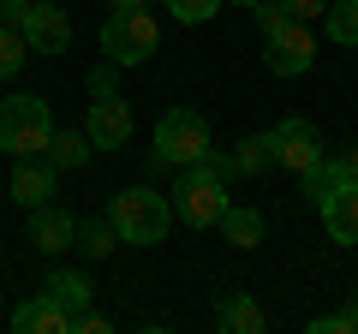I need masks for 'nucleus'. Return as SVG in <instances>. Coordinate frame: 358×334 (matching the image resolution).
<instances>
[{"label": "nucleus", "mask_w": 358, "mask_h": 334, "mask_svg": "<svg viewBox=\"0 0 358 334\" xmlns=\"http://www.w3.org/2000/svg\"><path fill=\"white\" fill-rule=\"evenodd\" d=\"M114 72H120V66H114V60H102L96 72H90V90H96V96H114Z\"/></svg>", "instance_id": "nucleus-27"}, {"label": "nucleus", "mask_w": 358, "mask_h": 334, "mask_svg": "<svg viewBox=\"0 0 358 334\" xmlns=\"http://www.w3.org/2000/svg\"><path fill=\"white\" fill-rule=\"evenodd\" d=\"M108 221H114L120 245H162L173 227V203L150 185H126V191L108 197Z\"/></svg>", "instance_id": "nucleus-1"}, {"label": "nucleus", "mask_w": 358, "mask_h": 334, "mask_svg": "<svg viewBox=\"0 0 358 334\" xmlns=\"http://www.w3.org/2000/svg\"><path fill=\"white\" fill-rule=\"evenodd\" d=\"M209 150V119L197 108H167L155 119V167H192Z\"/></svg>", "instance_id": "nucleus-4"}, {"label": "nucleus", "mask_w": 358, "mask_h": 334, "mask_svg": "<svg viewBox=\"0 0 358 334\" xmlns=\"http://www.w3.org/2000/svg\"><path fill=\"white\" fill-rule=\"evenodd\" d=\"M317 209H322V227H329L334 245H358V180H341Z\"/></svg>", "instance_id": "nucleus-11"}, {"label": "nucleus", "mask_w": 358, "mask_h": 334, "mask_svg": "<svg viewBox=\"0 0 358 334\" xmlns=\"http://www.w3.org/2000/svg\"><path fill=\"white\" fill-rule=\"evenodd\" d=\"M227 6H257V0H227Z\"/></svg>", "instance_id": "nucleus-30"}, {"label": "nucleus", "mask_w": 358, "mask_h": 334, "mask_svg": "<svg viewBox=\"0 0 358 334\" xmlns=\"http://www.w3.org/2000/svg\"><path fill=\"white\" fill-rule=\"evenodd\" d=\"M268 167H275V131H251V138L239 143V150H233V173H268Z\"/></svg>", "instance_id": "nucleus-17"}, {"label": "nucleus", "mask_w": 358, "mask_h": 334, "mask_svg": "<svg viewBox=\"0 0 358 334\" xmlns=\"http://www.w3.org/2000/svg\"><path fill=\"white\" fill-rule=\"evenodd\" d=\"M221 233H227V245H239V251H257V245H263V215H257V209H221V221H215Z\"/></svg>", "instance_id": "nucleus-16"}, {"label": "nucleus", "mask_w": 358, "mask_h": 334, "mask_svg": "<svg viewBox=\"0 0 358 334\" xmlns=\"http://www.w3.org/2000/svg\"><path fill=\"white\" fill-rule=\"evenodd\" d=\"M215 328H221V334H263L268 317H263V305H257L251 293H221V305H215Z\"/></svg>", "instance_id": "nucleus-14"}, {"label": "nucleus", "mask_w": 358, "mask_h": 334, "mask_svg": "<svg viewBox=\"0 0 358 334\" xmlns=\"http://www.w3.org/2000/svg\"><path fill=\"white\" fill-rule=\"evenodd\" d=\"M42 293H48V298H54L60 310H72V317H78V310H90V293H96V286H90V281H84L78 269H54Z\"/></svg>", "instance_id": "nucleus-15"}, {"label": "nucleus", "mask_w": 358, "mask_h": 334, "mask_svg": "<svg viewBox=\"0 0 358 334\" xmlns=\"http://www.w3.org/2000/svg\"><path fill=\"white\" fill-rule=\"evenodd\" d=\"M341 161H346V173H352V180H358V150H346Z\"/></svg>", "instance_id": "nucleus-28"}, {"label": "nucleus", "mask_w": 358, "mask_h": 334, "mask_svg": "<svg viewBox=\"0 0 358 334\" xmlns=\"http://www.w3.org/2000/svg\"><path fill=\"white\" fill-rule=\"evenodd\" d=\"M30 13H36V0H0V18H6L13 30H24V24H30Z\"/></svg>", "instance_id": "nucleus-25"}, {"label": "nucleus", "mask_w": 358, "mask_h": 334, "mask_svg": "<svg viewBox=\"0 0 358 334\" xmlns=\"http://www.w3.org/2000/svg\"><path fill=\"white\" fill-rule=\"evenodd\" d=\"M90 155H96L90 131H60V126H54V138H48V161L60 167V173H66V167H84Z\"/></svg>", "instance_id": "nucleus-18"}, {"label": "nucleus", "mask_w": 358, "mask_h": 334, "mask_svg": "<svg viewBox=\"0 0 358 334\" xmlns=\"http://www.w3.org/2000/svg\"><path fill=\"white\" fill-rule=\"evenodd\" d=\"M54 180H60V167H54L48 155H24V161L13 167V203H24V209L54 203Z\"/></svg>", "instance_id": "nucleus-12"}, {"label": "nucleus", "mask_w": 358, "mask_h": 334, "mask_svg": "<svg viewBox=\"0 0 358 334\" xmlns=\"http://www.w3.org/2000/svg\"><path fill=\"white\" fill-rule=\"evenodd\" d=\"M84 131H90L96 150H126V143H131V102L120 90L114 96H96L90 114H84Z\"/></svg>", "instance_id": "nucleus-7"}, {"label": "nucleus", "mask_w": 358, "mask_h": 334, "mask_svg": "<svg viewBox=\"0 0 358 334\" xmlns=\"http://www.w3.org/2000/svg\"><path fill=\"white\" fill-rule=\"evenodd\" d=\"M162 6L179 18V24H209V18H215L227 0H162Z\"/></svg>", "instance_id": "nucleus-22"}, {"label": "nucleus", "mask_w": 358, "mask_h": 334, "mask_svg": "<svg viewBox=\"0 0 358 334\" xmlns=\"http://www.w3.org/2000/svg\"><path fill=\"white\" fill-rule=\"evenodd\" d=\"M78 251H84V257H108V251H114V245H120V233H114V221H84V227H78Z\"/></svg>", "instance_id": "nucleus-20"}, {"label": "nucleus", "mask_w": 358, "mask_h": 334, "mask_svg": "<svg viewBox=\"0 0 358 334\" xmlns=\"http://www.w3.org/2000/svg\"><path fill=\"white\" fill-rule=\"evenodd\" d=\"M24 42H30V54H66L72 48V18L60 13V0H36V13L24 24Z\"/></svg>", "instance_id": "nucleus-10"}, {"label": "nucleus", "mask_w": 358, "mask_h": 334, "mask_svg": "<svg viewBox=\"0 0 358 334\" xmlns=\"http://www.w3.org/2000/svg\"><path fill=\"white\" fill-rule=\"evenodd\" d=\"M281 13H287V18H299V24H310V18L329 13V0H281Z\"/></svg>", "instance_id": "nucleus-24"}, {"label": "nucleus", "mask_w": 358, "mask_h": 334, "mask_svg": "<svg viewBox=\"0 0 358 334\" xmlns=\"http://www.w3.org/2000/svg\"><path fill=\"white\" fill-rule=\"evenodd\" d=\"M310 161H322V138L310 119H281L275 126V167H287V173H305Z\"/></svg>", "instance_id": "nucleus-8"}, {"label": "nucleus", "mask_w": 358, "mask_h": 334, "mask_svg": "<svg viewBox=\"0 0 358 334\" xmlns=\"http://www.w3.org/2000/svg\"><path fill=\"white\" fill-rule=\"evenodd\" d=\"M24 54H30L24 30H13L6 18H0V78H18V66H24Z\"/></svg>", "instance_id": "nucleus-21"}, {"label": "nucleus", "mask_w": 358, "mask_h": 334, "mask_svg": "<svg viewBox=\"0 0 358 334\" xmlns=\"http://www.w3.org/2000/svg\"><path fill=\"white\" fill-rule=\"evenodd\" d=\"M167 203H173V221H185V227H215L221 209H227V180L209 173L203 161H192L179 173V185H173Z\"/></svg>", "instance_id": "nucleus-3"}, {"label": "nucleus", "mask_w": 358, "mask_h": 334, "mask_svg": "<svg viewBox=\"0 0 358 334\" xmlns=\"http://www.w3.org/2000/svg\"><path fill=\"white\" fill-rule=\"evenodd\" d=\"M322 36L341 42V48H358V0H329V13H322Z\"/></svg>", "instance_id": "nucleus-19"}, {"label": "nucleus", "mask_w": 358, "mask_h": 334, "mask_svg": "<svg viewBox=\"0 0 358 334\" xmlns=\"http://www.w3.org/2000/svg\"><path fill=\"white\" fill-rule=\"evenodd\" d=\"M48 138H54V114L42 96H6L0 102V150L24 161V155H48Z\"/></svg>", "instance_id": "nucleus-2"}, {"label": "nucleus", "mask_w": 358, "mask_h": 334, "mask_svg": "<svg viewBox=\"0 0 358 334\" xmlns=\"http://www.w3.org/2000/svg\"><path fill=\"white\" fill-rule=\"evenodd\" d=\"M108 328H114V322L96 317V310H78V317H72V334H108Z\"/></svg>", "instance_id": "nucleus-26"}, {"label": "nucleus", "mask_w": 358, "mask_h": 334, "mask_svg": "<svg viewBox=\"0 0 358 334\" xmlns=\"http://www.w3.org/2000/svg\"><path fill=\"white\" fill-rule=\"evenodd\" d=\"M72 239H78L72 209H60V203H36V209H30V245H36L42 257H60V251H72Z\"/></svg>", "instance_id": "nucleus-9"}, {"label": "nucleus", "mask_w": 358, "mask_h": 334, "mask_svg": "<svg viewBox=\"0 0 358 334\" xmlns=\"http://www.w3.org/2000/svg\"><path fill=\"white\" fill-rule=\"evenodd\" d=\"M13 328L18 334H72V310H60L48 293H36L13 310Z\"/></svg>", "instance_id": "nucleus-13"}, {"label": "nucleus", "mask_w": 358, "mask_h": 334, "mask_svg": "<svg viewBox=\"0 0 358 334\" xmlns=\"http://www.w3.org/2000/svg\"><path fill=\"white\" fill-rule=\"evenodd\" d=\"M263 66L275 78H305L310 66H317V36H310V24H299V18L268 24L263 30Z\"/></svg>", "instance_id": "nucleus-6"}, {"label": "nucleus", "mask_w": 358, "mask_h": 334, "mask_svg": "<svg viewBox=\"0 0 358 334\" xmlns=\"http://www.w3.org/2000/svg\"><path fill=\"white\" fill-rule=\"evenodd\" d=\"M310 334H358V293L346 298L334 317H317V322H310Z\"/></svg>", "instance_id": "nucleus-23"}, {"label": "nucleus", "mask_w": 358, "mask_h": 334, "mask_svg": "<svg viewBox=\"0 0 358 334\" xmlns=\"http://www.w3.org/2000/svg\"><path fill=\"white\" fill-rule=\"evenodd\" d=\"M108 6H114V13H131V6H143V0H108Z\"/></svg>", "instance_id": "nucleus-29"}, {"label": "nucleus", "mask_w": 358, "mask_h": 334, "mask_svg": "<svg viewBox=\"0 0 358 334\" xmlns=\"http://www.w3.org/2000/svg\"><path fill=\"white\" fill-rule=\"evenodd\" d=\"M155 48H162V24H155L143 6H131V13H108V24H102V54H108L114 66H143Z\"/></svg>", "instance_id": "nucleus-5"}]
</instances>
